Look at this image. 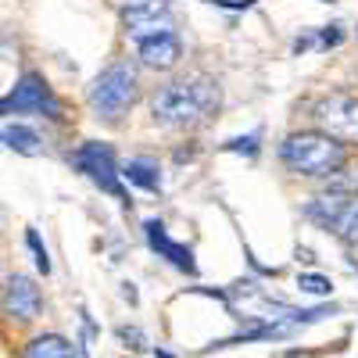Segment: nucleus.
I'll use <instances>...</instances> for the list:
<instances>
[{"mask_svg": "<svg viewBox=\"0 0 358 358\" xmlns=\"http://www.w3.org/2000/svg\"><path fill=\"white\" fill-rule=\"evenodd\" d=\"M69 162L90 179V183H97L104 194L126 201L122 194V176H118V162H115V151L111 143H101V140H86L76 155H69Z\"/></svg>", "mask_w": 358, "mask_h": 358, "instance_id": "39448f33", "label": "nucleus"}, {"mask_svg": "<svg viewBox=\"0 0 358 358\" xmlns=\"http://www.w3.org/2000/svg\"><path fill=\"white\" fill-rule=\"evenodd\" d=\"M0 115H43L50 122L62 118V101L40 72H25L8 97H0Z\"/></svg>", "mask_w": 358, "mask_h": 358, "instance_id": "20e7f679", "label": "nucleus"}, {"mask_svg": "<svg viewBox=\"0 0 358 358\" xmlns=\"http://www.w3.org/2000/svg\"><path fill=\"white\" fill-rule=\"evenodd\" d=\"M258 140H262V133L255 129V133H248V136H236V140H229V143H226V151H236V155H248V158H255V155H258Z\"/></svg>", "mask_w": 358, "mask_h": 358, "instance_id": "a211bd4d", "label": "nucleus"}, {"mask_svg": "<svg viewBox=\"0 0 358 358\" xmlns=\"http://www.w3.org/2000/svg\"><path fill=\"white\" fill-rule=\"evenodd\" d=\"M344 158H348L344 143L326 133H315V129L290 133L280 143V162L297 176H334V172H341Z\"/></svg>", "mask_w": 358, "mask_h": 358, "instance_id": "f03ea898", "label": "nucleus"}, {"mask_svg": "<svg viewBox=\"0 0 358 358\" xmlns=\"http://www.w3.org/2000/svg\"><path fill=\"white\" fill-rule=\"evenodd\" d=\"M118 176H122L126 183L147 190V194H162V165H158L155 158H147V155L129 158L122 169H118Z\"/></svg>", "mask_w": 358, "mask_h": 358, "instance_id": "f8f14e48", "label": "nucleus"}, {"mask_svg": "<svg viewBox=\"0 0 358 358\" xmlns=\"http://www.w3.org/2000/svg\"><path fill=\"white\" fill-rule=\"evenodd\" d=\"M136 97H140V79H136V69L129 65V57H115L90 83V108L104 122H118L133 108Z\"/></svg>", "mask_w": 358, "mask_h": 358, "instance_id": "7ed1b4c3", "label": "nucleus"}, {"mask_svg": "<svg viewBox=\"0 0 358 358\" xmlns=\"http://www.w3.org/2000/svg\"><path fill=\"white\" fill-rule=\"evenodd\" d=\"M297 287H301V294H312V297H330L334 294L330 276H322V273H301L297 276Z\"/></svg>", "mask_w": 358, "mask_h": 358, "instance_id": "dca6fc26", "label": "nucleus"}, {"mask_svg": "<svg viewBox=\"0 0 358 358\" xmlns=\"http://www.w3.org/2000/svg\"><path fill=\"white\" fill-rule=\"evenodd\" d=\"M0 140H4V147L8 151H15V155H25V158H36V155H43V140L36 136V129H29V126H4L0 129Z\"/></svg>", "mask_w": 358, "mask_h": 358, "instance_id": "ddd939ff", "label": "nucleus"}, {"mask_svg": "<svg viewBox=\"0 0 358 358\" xmlns=\"http://www.w3.org/2000/svg\"><path fill=\"white\" fill-rule=\"evenodd\" d=\"M219 111V86L208 76L172 79L151 97V115L162 126H201Z\"/></svg>", "mask_w": 358, "mask_h": 358, "instance_id": "f257e3e1", "label": "nucleus"}, {"mask_svg": "<svg viewBox=\"0 0 358 358\" xmlns=\"http://www.w3.org/2000/svg\"><path fill=\"white\" fill-rule=\"evenodd\" d=\"M351 197H355V194L326 190V194H319V197H312V201L305 204V219H312V222L322 226V229H334L337 219H341V212H344V204H348Z\"/></svg>", "mask_w": 358, "mask_h": 358, "instance_id": "9b49d317", "label": "nucleus"}, {"mask_svg": "<svg viewBox=\"0 0 358 358\" xmlns=\"http://www.w3.org/2000/svg\"><path fill=\"white\" fill-rule=\"evenodd\" d=\"M312 118L322 126L326 136L358 143V97L355 94H326L322 101H315Z\"/></svg>", "mask_w": 358, "mask_h": 358, "instance_id": "423d86ee", "label": "nucleus"}, {"mask_svg": "<svg viewBox=\"0 0 358 358\" xmlns=\"http://www.w3.org/2000/svg\"><path fill=\"white\" fill-rule=\"evenodd\" d=\"M22 358H76V348L62 334H43V337L29 341V348H25Z\"/></svg>", "mask_w": 358, "mask_h": 358, "instance_id": "4468645a", "label": "nucleus"}, {"mask_svg": "<svg viewBox=\"0 0 358 358\" xmlns=\"http://www.w3.org/2000/svg\"><path fill=\"white\" fill-rule=\"evenodd\" d=\"M344 40V29L341 25H330V29H322L319 33V47H337Z\"/></svg>", "mask_w": 358, "mask_h": 358, "instance_id": "aec40b11", "label": "nucleus"}, {"mask_svg": "<svg viewBox=\"0 0 358 358\" xmlns=\"http://www.w3.org/2000/svg\"><path fill=\"white\" fill-rule=\"evenodd\" d=\"M326 4H330V0H326Z\"/></svg>", "mask_w": 358, "mask_h": 358, "instance_id": "4be33fe9", "label": "nucleus"}, {"mask_svg": "<svg viewBox=\"0 0 358 358\" xmlns=\"http://www.w3.org/2000/svg\"><path fill=\"white\" fill-rule=\"evenodd\" d=\"M136 57L147 65V69H172L179 57H183V43H179V33L176 29H165V33H155V36H143L136 40Z\"/></svg>", "mask_w": 358, "mask_h": 358, "instance_id": "1a4fd4ad", "label": "nucleus"}, {"mask_svg": "<svg viewBox=\"0 0 358 358\" xmlns=\"http://www.w3.org/2000/svg\"><path fill=\"white\" fill-rule=\"evenodd\" d=\"M118 341H122L129 351H143V330L140 326H118Z\"/></svg>", "mask_w": 358, "mask_h": 358, "instance_id": "6ab92c4d", "label": "nucleus"}, {"mask_svg": "<svg viewBox=\"0 0 358 358\" xmlns=\"http://www.w3.org/2000/svg\"><path fill=\"white\" fill-rule=\"evenodd\" d=\"M0 308H4V315H11L18 322H29V319L40 315L43 294L29 276H11L8 287H4V297H0Z\"/></svg>", "mask_w": 358, "mask_h": 358, "instance_id": "6e6552de", "label": "nucleus"}, {"mask_svg": "<svg viewBox=\"0 0 358 358\" xmlns=\"http://www.w3.org/2000/svg\"><path fill=\"white\" fill-rule=\"evenodd\" d=\"M122 25H126L129 40L136 43L143 36L172 29V8H169V0H129L122 8Z\"/></svg>", "mask_w": 358, "mask_h": 358, "instance_id": "0eeeda50", "label": "nucleus"}, {"mask_svg": "<svg viewBox=\"0 0 358 358\" xmlns=\"http://www.w3.org/2000/svg\"><path fill=\"white\" fill-rule=\"evenodd\" d=\"M155 358H176V355H169L165 348H158V351H155Z\"/></svg>", "mask_w": 358, "mask_h": 358, "instance_id": "412c9836", "label": "nucleus"}, {"mask_svg": "<svg viewBox=\"0 0 358 358\" xmlns=\"http://www.w3.org/2000/svg\"><path fill=\"white\" fill-rule=\"evenodd\" d=\"M25 244H29V251H33V258H36V268L47 276L50 273V255H47V248L40 241V233L36 229H25Z\"/></svg>", "mask_w": 358, "mask_h": 358, "instance_id": "f3484780", "label": "nucleus"}, {"mask_svg": "<svg viewBox=\"0 0 358 358\" xmlns=\"http://www.w3.org/2000/svg\"><path fill=\"white\" fill-rule=\"evenodd\" d=\"M143 233H147V244H151L169 265H176L179 273H187V276H197L194 251H190L187 244H176L172 236L165 233V222H162V219H147V222H143Z\"/></svg>", "mask_w": 358, "mask_h": 358, "instance_id": "9d476101", "label": "nucleus"}, {"mask_svg": "<svg viewBox=\"0 0 358 358\" xmlns=\"http://www.w3.org/2000/svg\"><path fill=\"white\" fill-rule=\"evenodd\" d=\"M334 233L341 236V241H348V244H358V194L344 204V212H341Z\"/></svg>", "mask_w": 358, "mask_h": 358, "instance_id": "2eb2a0df", "label": "nucleus"}]
</instances>
